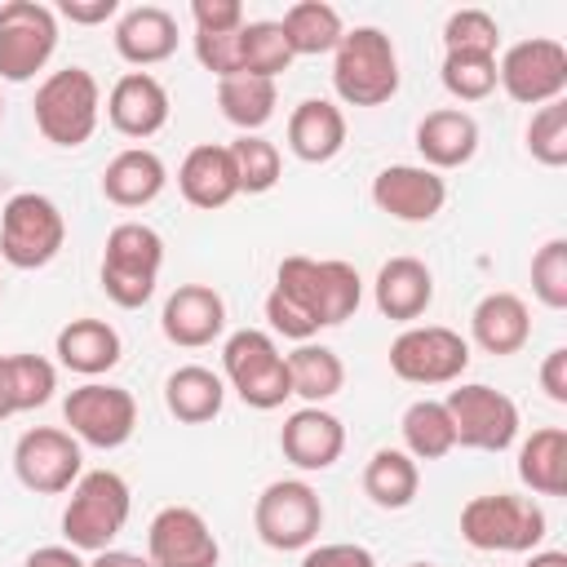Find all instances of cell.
I'll return each mask as SVG.
<instances>
[{"instance_id": "cell-2", "label": "cell", "mask_w": 567, "mask_h": 567, "mask_svg": "<svg viewBox=\"0 0 567 567\" xmlns=\"http://www.w3.org/2000/svg\"><path fill=\"white\" fill-rule=\"evenodd\" d=\"M332 89L346 106H381L399 93V53L381 27H354L332 49Z\"/></svg>"}, {"instance_id": "cell-48", "label": "cell", "mask_w": 567, "mask_h": 567, "mask_svg": "<svg viewBox=\"0 0 567 567\" xmlns=\"http://www.w3.org/2000/svg\"><path fill=\"white\" fill-rule=\"evenodd\" d=\"M22 567H89V563H84L80 549H71V545H40V549L27 554Z\"/></svg>"}, {"instance_id": "cell-26", "label": "cell", "mask_w": 567, "mask_h": 567, "mask_svg": "<svg viewBox=\"0 0 567 567\" xmlns=\"http://www.w3.org/2000/svg\"><path fill=\"white\" fill-rule=\"evenodd\" d=\"M470 337L487 354H518L532 337V315L518 292H487L470 315Z\"/></svg>"}, {"instance_id": "cell-38", "label": "cell", "mask_w": 567, "mask_h": 567, "mask_svg": "<svg viewBox=\"0 0 567 567\" xmlns=\"http://www.w3.org/2000/svg\"><path fill=\"white\" fill-rule=\"evenodd\" d=\"M439 75H443V89L456 102H483L496 89V58H487V53H447Z\"/></svg>"}, {"instance_id": "cell-18", "label": "cell", "mask_w": 567, "mask_h": 567, "mask_svg": "<svg viewBox=\"0 0 567 567\" xmlns=\"http://www.w3.org/2000/svg\"><path fill=\"white\" fill-rule=\"evenodd\" d=\"M159 328L173 346L182 350H199V346H213L226 328V301L217 288L208 284H182L168 301H164V315H159Z\"/></svg>"}, {"instance_id": "cell-31", "label": "cell", "mask_w": 567, "mask_h": 567, "mask_svg": "<svg viewBox=\"0 0 567 567\" xmlns=\"http://www.w3.org/2000/svg\"><path fill=\"white\" fill-rule=\"evenodd\" d=\"M288 359V381H292V394L306 399V408H323L332 394H341L346 385V363L337 350L328 346H315V341H301Z\"/></svg>"}, {"instance_id": "cell-33", "label": "cell", "mask_w": 567, "mask_h": 567, "mask_svg": "<svg viewBox=\"0 0 567 567\" xmlns=\"http://www.w3.org/2000/svg\"><path fill=\"white\" fill-rule=\"evenodd\" d=\"M217 106L239 133H257L275 120L279 84L266 75H226V80H217Z\"/></svg>"}, {"instance_id": "cell-7", "label": "cell", "mask_w": 567, "mask_h": 567, "mask_svg": "<svg viewBox=\"0 0 567 567\" xmlns=\"http://www.w3.org/2000/svg\"><path fill=\"white\" fill-rule=\"evenodd\" d=\"M221 372H226L230 390L248 408H257V412H270L284 399H292L288 359L279 354L275 337L261 332V328H239V332L226 337V346H221Z\"/></svg>"}, {"instance_id": "cell-35", "label": "cell", "mask_w": 567, "mask_h": 567, "mask_svg": "<svg viewBox=\"0 0 567 567\" xmlns=\"http://www.w3.org/2000/svg\"><path fill=\"white\" fill-rule=\"evenodd\" d=\"M399 430H403V452L412 461H439V456H447L456 447V430H452V416H447L443 399L408 403Z\"/></svg>"}, {"instance_id": "cell-6", "label": "cell", "mask_w": 567, "mask_h": 567, "mask_svg": "<svg viewBox=\"0 0 567 567\" xmlns=\"http://www.w3.org/2000/svg\"><path fill=\"white\" fill-rule=\"evenodd\" d=\"M164 266V239L159 230H151L146 221H120L106 235V252H102V292L120 306V310H137L151 301L155 279Z\"/></svg>"}, {"instance_id": "cell-53", "label": "cell", "mask_w": 567, "mask_h": 567, "mask_svg": "<svg viewBox=\"0 0 567 567\" xmlns=\"http://www.w3.org/2000/svg\"><path fill=\"white\" fill-rule=\"evenodd\" d=\"M0 120H4V102H0Z\"/></svg>"}, {"instance_id": "cell-30", "label": "cell", "mask_w": 567, "mask_h": 567, "mask_svg": "<svg viewBox=\"0 0 567 567\" xmlns=\"http://www.w3.org/2000/svg\"><path fill=\"white\" fill-rule=\"evenodd\" d=\"M164 403L168 412L182 421V425H204L221 412L226 403V385L213 368H199V363H186L177 372H168L164 381Z\"/></svg>"}, {"instance_id": "cell-5", "label": "cell", "mask_w": 567, "mask_h": 567, "mask_svg": "<svg viewBox=\"0 0 567 567\" xmlns=\"http://www.w3.org/2000/svg\"><path fill=\"white\" fill-rule=\"evenodd\" d=\"M35 128L53 146H84L102 120V89L84 66H62L35 89Z\"/></svg>"}, {"instance_id": "cell-39", "label": "cell", "mask_w": 567, "mask_h": 567, "mask_svg": "<svg viewBox=\"0 0 567 567\" xmlns=\"http://www.w3.org/2000/svg\"><path fill=\"white\" fill-rule=\"evenodd\" d=\"M527 151L536 164L545 168H563L567 164V102H545L532 120H527Z\"/></svg>"}, {"instance_id": "cell-14", "label": "cell", "mask_w": 567, "mask_h": 567, "mask_svg": "<svg viewBox=\"0 0 567 567\" xmlns=\"http://www.w3.org/2000/svg\"><path fill=\"white\" fill-rule=\"evenodd\" d=\"M443 408L452 416V430H456V443L461 447L505 452L518 439V403L509 394L483 385V381H470V385L447 390Z\"/></svg>"}, {"instance_id": "cell-27", "label": "cell", "mask_w": 567, "mask_h": 567, "mask_svg": "<svg viewBox=\"0 0 567 567\" xmlns=\"http://www.w3.org/2000/svg\"><path fill=\"white\" fill-rule=\"evenodd\" d=\"M164 182H168V168H164V159H159L155 151H146V146H128V151H120V155L102 168V195H106L115 208H142V204L159 199Z\"/></svg>"}, {"instance_id": "cell-50", "label": "cell", "mask_w": 567, "mask_h": 567, "mask_svg": "<svg viewBox=\"0 0 567 567\" xmlns=\"http://www.w3.org/2000/svg\"><path fill=\"white\" fill-rule=\"evenodd\" d=\"M18 412L13 403V377H9V354H0V421H9Z\"/></svg>"}, {"instance_id": "cell-17", "label": "cell", "mask_w": 567, "mask_h": 567, "mask_svg": "<svg viewBox=\"0 0 567 567\" xmlns=\"http://www.w3.org/2000/svg\"><path fill=\"white\" fill-rule=\"evenodd\" d=\"M372 204L394 221H434L447 204V182L425 164H390L372 177Z\"/></svg>"}, {"instance_id": "cell-42", "label": "cell", "mask_w": 567, "mask_h": 567, "mask_svg": "<svg viewBox=\"0 0 567 567\" xmlns=\"http://www.w3.org/2000/svg\"><path fill=\"white\" fill-rule=\"evenodd\" d=\"M532 292L549 310H567V239H545L532 257Z\"/></svg>"}, {"instance_id": "cell-36", "label": "cell", "mask_w": 567, "mask_h": 567, "mask_svg": "<svg viewBox=\"0 0 567 567\" xmlns=\"http://www.w3.org/2000/svg\"><path fill=\"white\" fill-rule=\"evenodd\" d=\"M230 164H235V182H239V195H266L275 182H279V146L266 142L261 133H239L230 146Z\"/></svg>"}, {"instance_id": "cell-22", "label": "cell", "mask_w": 567, "mask_h": 567, "mask_svg": "<svg viewBox=\"0 0 567 567\" xmlns=\"http://www.w3.org/2000/svg\"><path fill=\"white\" fill-rule=\"evenodd\" d=\"M346 146V115L328 97H306L288 115V151L301 164H328Z\"/></svg>"}, {"instance_id": "cell-40", "label": "cell", "mask_w": 567, "mask_h": 567, "mask_svg": "<svg viewBox=\"0 0 567 567\" xmlns=\"http://www.w3.org/2000/svg\"><path fill=\"white\" fill-rule=\"evenodd\" d=\"M496 44H501V27L487 9H456L443 22V49L447 53H487V58H496Z\"/></svg>"}, {"instance_id": "cell-20", "label": "cell", "mask_w": 567, "mask_h": 567, "mask_svg": "<svg viewBox=\"0 0 567 567\" xmlns=\"http://www.w3.org/2000/svg\"><path fill=\"white\" fill-rule=\"evenodd\" d=\"M279 447L297 470H332L346 452V425L328 408H297L279 430Z\"/></svg>"}, {"instance_id": "cell-32", "label": "cell", "mask_w": 567, "mask_h": 567, "mask_svg": "<svg viewBox=\"0 0 567 567\" xmlns=\"http://www.w3.org/2000/svg\"><path fill=\"white\" fill-rule=\"evenodd\" d=\"M421 470L403 447H377L363 465V492L377 509H408L416 501Z\"/></svg>"}, {"instance_id": "cell-8", "label": "cell", "mask_w": 567, "mask_h": 567, "mask_svg": "<svg viewBox=\"0 0 567 567\" xmlns=\"http://www.w3.org/2000/svg\"><path fill=\"white\" fill-rule=\"evenodd\" d=\"M66 244L62 208L40 190H18L0 213V257L18 270L49 266Z\"/></svg>"}, {"instance_id": "cell-3", "label": "cell", "mask_w": 567, "mask_h": 567, "mask_svg": "<svg viewBox=\"0 0 567 567\" xmlns=\"http://www.w3.org/2000/svg\"><path fill=\"white\" fill-rule=\"evenodd\" d=\"M133 509V492L115 470H89L75 478L71 501L62 509V536L80 554H102L124 532Z\"/></svg>"}, {"instance_id": "cell-44", "label": "cell", "mask_w": 567, "mask_h": 567, "mask_svg": "<svg viewBox=\"0 0 567 567\" xmlns=\"http://www.w3.org/2000/svg\"><path fill=\"white\" fill-rule=\"evenodd\" d=\"M195 35H230L244 27V4L239 0H190Z\"/></svg>"}, {"instance_id": "cell-23", "label": "cell", "mask_w": 567, "mask_h": 567, "mask_svg": "<svg viewBox=\"0 0 567 567\" xmlns=\"http://www.w3.org/2000/svg\"><path fill=\"white\" fill-rule=\"evenodd\" d=\"M177 190L190 208H226L235 195H239V182H235V164H230V151L217 146V142H204L195 151H186L182 168H177Z\"/></svg>"}, {"instance_id": "cell-41", "label": "cell", "mask_w": 567, "mask_h": 567, "mask_svg": "<svg viewBox=\"0 0 567 567\" xmlns=\"http://www.w3.org/2000/svg\"><path fill=\"white\" fill-rule=\"evenodd\" d=\"M9 377H13V403L18 412L44 408L58 390V368L44 354H9Z\"/></svg>"}, {"instance_id": "cell-25", "label": "cell", "mask_w": 567, "mask_h": 567, "mask_svg": "<svg viewBox=\"0 0 567 567\" xmlns=\"http://www.w3.org/2000/svg\"><path fill=\"white\" fill-rule=\"evenodd\" d=\"M416 151L425 159V168H461L474 159L478 151V120L461 106H443V111H430L421 124H416Z\"/></svg>"}, {"instance_id": "cell-13", "label": "cell", "mask_w": 567, "mask_h": 567, "mask_svg": "<svg viewBox=\"0 0 567 567\" xmlns=\"http://www.w3.org/2000/svg\"><path fill=\"white\" fill-rule=\"evenodd\" d=\"M496 84L505 89L509 102L518 106H545V102H558L563 89H567V49L558 40H545V35H532V40H518L501 53L496 62Z\"/></svg>"}, {"instance_id": "cell-52", "label": "cell", "mask_w": 567, "mask_h": 567, "mask_svg": "<svg viewBox=\"0 0 567 567\" xmlns=\"http://www.w3.org/2000/svg\"><path fill=\"white\" fill-rule=\"evenodd\" d=\"M408 567H434V563H408Z\"/></svg>"}, {"instance_id": "cell-15", "label": "cell", "mask_w": 567, "mask_h": 567, "mask_svg": "<svg viewBox=\"0 0 567 567\" xmlns=\"http://www.w3.org/2000/svg\"><path fill=\"white\" fill-rule=\"evenodd\" d=\"M80 439L58 425H35L13 443V474L35 496H62L80 478Z\"/></svg>"}, {"instance_id": "cell-9", "label": "cell", "mask_w": 567, "mask_h": 567, "mask_svg": "<svg viewBox=\"0 0 567 567\" xmlns=\"http://www.w3.org/2000/svg\"><path fill=\"white\" fill-rule=\"evenodd\" d=\"M470 368V341L443 323H412L390 341V372L408 385H452Z\"/></svg>"}, {"instance_id": "cell-46", "label": "cell", "mask_w": 567, "mask_h": 567, "mask_svg": "<svg viewBox=\"0 0 567 567\" xmlns=\"http://www.w3.org/2000/svg\"><path fill=\"white\" fill-rule=\"evenodd\" d=\"M58 13L75 27H97V22H111L120 13V0H62Z\"/></svg>"}, {"instance_id": "cell-51", "label": "cell", "mask_w": 567, "mask_h": 567, "mask_svg": "<svg viewBox=\"0 0 567 567\" xmlns=\"http://www.w3.org/2000/svg\"><path fill=\"white\" fill-rule=\"evenodd\" d=\"M527 567H567V554L563 549H532Z\"/></svg>"}, {"instance_id": "cell-21", "label": "cell", "mask_w": 567, "mask_h": 567, "mask_svg": "<svg viewBox=\"0 0 567 567\" xmlns=\"http://www.w3.org/2000/svg\"><path fill=\"white\" fill-rule=\"evenodd\" d=\"M115 53L128 66H155L177 53V18L159 4L124 9L115 22Z\"/></svg>"}, {"instance_id": "cell-12", "label": "cell", "mask_w": 567, "mask_h": 567, "mask_svg": "<svg viewBox=\"0 0 567 567\" xmlns=\"http://www.w3.org/2000/svg\"><path fill=\"white\" fill-rule=\"evenodd\" d=\"M62 421L71 425V434L89 447H124L137 430V403L124 385H111V381H84L66 394L62 403Z\"/></svg>"}, {"instance_id": "cell-34", "label": "cell", "mask_w": 567, "mask_h": 567, "mask_svg": "<svg viewBox=\"0 0 567 567\" xmlns=\"http://www.w3.org/2000/svg\"><path fill=\"white\" fill-rule=\"evenodd\" d=\"M279 31L292 49V58H319V53H332L346 35L341 27V13L323 0H301L292 4L284 18H279Z\"/></svg>"}, {"instance_id": "cell-47", "label": "cell", "mask_w": 567, "mask_h": 567, "mask_svg": "<svg viewBox=\"0 0 567 567\" xmlns=\"http://www.w3.org/2000/svg\"><path fill=\"white\" fill-rule=\"evenodd\" d=\"M540 390L554 403H567V346H558V350L545 354V363H540Z\"/></svg>"}, {"instance_id": "cell-1", "label": "cell", "mask_w": 567, "mask_h": 567, "mask_svg": "<svg viewBox=\"0 0 567 567\" xmlns=\"http://www.w3.org/2000/svg\"><path fill=\"white\" fill-rule=\"evenodd\" d=\"M363 301V279L350 261H315V257H284L275 270V288L266 292V319L275 332L292 337L297 346L310 341L319 328L346 323Z\"/></svg>"}, {"instance_id": "cell-28", "label": "cell", "mask_w": 567, "mask_h": 567, "mask_svg": "<svg viewBox=\"0 0 567 567\" xmlns=\"http://www.w3.org/2000/svg\"><path fill=\"white\" fill-rule=\"evenodd\" d=\"M120 332L106 323V319H71L66 328H58V341H53V354L66 372H80V377H102L120 363Z\"/></svg>"}, {"instance_id": "cell-45", "label": "cell", "mask_w": 567, "mask_h": 567, "mask_svg": "<svg viewBox=\"0 0 567 567\" xmlns=\"http://www.w3.org/2000/svg\"><path fill=\"white\" fill-rule=\"evenodd\" d=\"M301 567H377V558L354 540H332V545H310L301 554Z\"/></svg>"}, {"instance_id": "cell-16", "label": "cell", "mask_w": 567, "mask_h": 567, "mask_svg": "<svg viewBox=\"0 0 567 567\" xmlns=\"http://www.w3.org/2000/svg\"><path fill=\"white\" fill-rule=\"evenodd\" d=\"M146 558L151 567H217L221 545L199 509L164 505L146 527Z\"/></svg>"}, {"instance_id": "cell-4", "label": "cell", "mask_w": 567, "mask_h": 567, "mask_svg": "<svg viewBox=\"0 0 567 567\" xmlns=\"http://www.w3.org/2000/svg\"><path fill=\"white\" fill-rule=\"evenodd\" d=\"M461 536L483 554H532L545 540V509L509 492L474 496L461 509Z\"/></svg>"}, {"instance_id": "cell-29", "label": "cell", "mask_w": 567, "mask_h": 567, "mask_svg": "<svg viewBox=\"0 0 567 567\" xmlns=\"http://www.w3.org/2000/svg\"><path fill=\"white\" fill-rule=\"evenodd\" d=\"M518 478L536 496H563L567 492V430L563 425H545V430H532V439H523Z\"/></svg>"}, {"instance_id": "cell-19", "label": "cell", "mask_w": 567, "mask_h": 567, "mask_svg": "<svg viewBox=\"0 0 567 567\" xmlns=\"http://www.w3.org/2000/svg\"><path fill=\"white\" fill-rule=\"evenodd\" d=\"M106 120L124 137H155L168 124V89L151 71H128L106 93Z\"/></svg>"}, {"instance_id": "cell-43", "label": "cell", "mask_w": 567, "mask_h": 567, "mask_svg": "<svg viewBox=\"0 0 567 567\" xmlns=\"http://www.w3.org/2000/svg\"><path fill=\"white\" fill-rule=\"evenodd\" d=\"M195 58H199V66L213 71L217 80H226V75H244L239 31H230V35H195Z\"/></svg>"}, {"instance_id": "cell-37", "label": "cell", "mask_w": 567, "mask_h": 567, "mask_svg": "<svg viewBox=\"0 0 567 567\" xmlns=\"http://www.w3.org/2000/svg\"><path fill=\"white\" fill-rule=\"evenodd\" d=\"M239 58H244V75H266V80H279V71L292 66V49H288L279 22H270V18L239 27Z\"/></svg>"}, {"instance_id": "cell-10", "label": "cell", "mask_w": 567, "mask_h": 567, "mask_svg": "<svg viewBox=\"0 0 567 567\" xmlns=\"http://www.w3.org/2000/svg\"><path fill=\"white\" fill-rule=\"evenodd\" d=\"M252 527L270 549H310L323 527V501L301 478H275L252 505Z\"/></svg>"}, {"instance_id": "cell-11", "label": "cell", "mask_w": 567, "mask_h": 567, "mask_svg": "<svg viewBox=\"0 0 567 567\" xmlns=\"http://www.w3.org/2000/svg\"><path fill=\"white\" fill-rule=\"evenodd\" d=\"M58 49V13L40 0L0 4V80L27 84Z\"/></svg>"}, {"instance_id": "cell-24", "label": "cell", "mask_w": 567, "mask_h": 567, "mask_svg": "<svg viewBox=\"0 0 567 567\" xmlns=\"http://www.w3.org/2000/svg\"><path fill=\"white\" fill-rule=\"evenodd\" d=\"M372 297H377V310L394 323H412L430 310L434 301V275L425 261L416 257H390L381 270H377V284H372Z\"/></svg>"}, {"instance_id": "cell-49", "label": "cell", "mask_w": 567, "mask_h": 567, "mask_svg": "<svg viewBox=\"0 0 567 567\" xmlns=\"http://www.w3.org/2000/svg\"><path fill=\"white\" fill-rule=\"evenodd\" d=\"M89 567H151V558L128 554V549H102V554H93Z\"/></svg>"}]
</instances>
